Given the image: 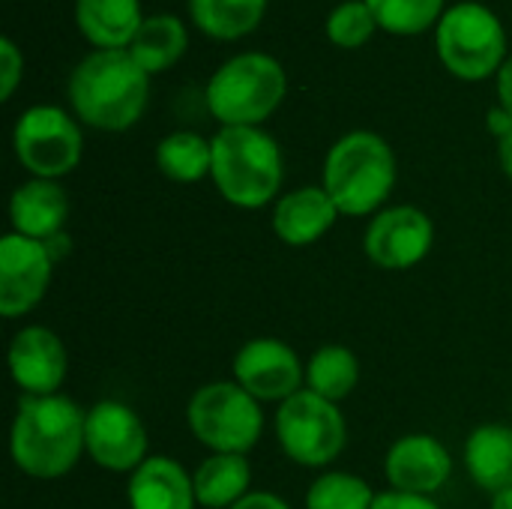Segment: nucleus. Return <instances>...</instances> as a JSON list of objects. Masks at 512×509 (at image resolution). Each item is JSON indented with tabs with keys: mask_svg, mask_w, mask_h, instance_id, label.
Returning <instances> with one entry per match:
<instances>
[{
	"mask_svg": "<svg viewBox=\"0 0 512 509\" xmlns=\"http://www.w3.org/2000/svg\"><path fill=\"white\" fill-rule=\"evenodd\" d=\"M156 165L174 183H198L210 177L213 144L195 132H171L156 147Z\"/></svg>",
	"mask_w": 512,
	"mask_h": 509,
	"instance_id": "nucleus-25",
	"label": "nucleus"
},
{
	"mask_svg": "<svg viewBox=\"0 0 512 509\" xmlns=\"http://www.w3.org/2000/svg\"><path fill=\"white\" fill-rule=\"evenodd\" d=\"M6 363L24 396H57L69 375V351L63 339L42 324H30L12 336Z\"/></svg>",
	"mask_w": 512,
	"mask_h": 509,
	"instance_id": "nucleus-14",
	"label": "nucleus"
},
{
	"mask_svg": "<svg viewBox=\"0 0 512 509\" xmlns=\"http://www.w3.org/2000/svg\"><path fill=\"white\" fill-rule=\"evenodd\" d=\"M129 509H195V483L171 456H150L126 483Z\"/></svg>",
	"mask_w": 512,
	"mask_h": 509,
	"instance_id": "nucleus-18",
	"label": "nucleus"
},
{
	"mask_svg": "<svg viewBox=\"0 0 512 509\" xmlns=\"http://www.w3.org/2000/svg\"><path fill=\"white\" fill-rule=\"evenodd\" d=\"M375 498L378 495L363 477L348 471H327L309 486L306 509H372Z\"/></svg>",
	"mask_w": 512,
	"mask_h": 509,
	"instance_id": "nucleus-26",
	"label": "nucleus"
},
{
	"mask_svg": "<svg viewBox=\"0 0 512 509\" xmlns=\"http://www.w3.org/2000/svg\"><path fill=\"white\" fill-rule=\"evenodd\" d=\"M186 45H189V36H186V27L180 18L150 15V18H144L141 30L135 33L129 54L147 75H156V72L171 69L183 57Z\"/></svg>",
	"mask_w": 512,
	"mask_h": 509,
	"instance_id": "nucleus-22",
	"label": "nucleus"
},
{
	"mask_svg": "<svg viewBox=\"0 0 512 509\" xmlns=\"http://www.w3.org/2000/svg\"><path fill=\"white\" fill-rule=\"evenodd\" d=\"M432 243H435V225L429 213L411 204L384 207L381 213H375L363 237L366 258L390 273H402L426 261Z\"/></svg>",
	"mask_w": 512,
	"mask_h": 509,
	"instance_id": "nucleus-11",
	"label": "nucleus"
},
{
	"mask_svg": "<svg viewBox=\"0 0 512 509\" xmlns=\"http://www.w3.org/2000/svg\"><path fill=\"white\" fill-rule=\"evenodd\" d=\"M486 123H489V132H492V135H495L498 141H501L504 135H510V132H512V114L507 111V108H504V105L492 108V111H489V120H486Z\"/></svg>",
	"mask_w": 512,
	"mask_h": 509,
	"instance_id": "nucleus-32",
	"label": "nucleus"
},
{
	"mask_svg": "<svg viewBox=\"0 0 512 509\" xmlns=\"http://www.w3.org/2000/svg\"><path fill=\"white\" fill-rule=\"evenodd\" d=\"M234 381L255 396L258 402H276L282 405L294 393L306 390V366L300 363L297 351L288 348L282 339L258 336L249 339L234 354Z\"/></svg>",
	"mask_w": 512,
	"mask_h": 509,
	"instance_id": "nucleus-13",
	"label": "nucleus"
},
{
	"mask_svg": "<svg viewBox=\"0 0 512 509\" xmlns=\"http://www.w3.org/2000/svg\"><path fill=\"white\" fill-rule=\"evenodd\" d=\"M87 411L66 396H21L12 432L9 453L21 474L33 480H60L78 459L84 447Z\"/></svg>",
	"mask_w": 512,
	"mask_h": 509,
	"instance_id": "nucleus-1",
	"label": "nucleus"
},
{
	"mask_svg": "<svg viewBox=\"0 0 512 509\" xmlns=\"http://www.w3.org/2000/svg\"><path fill=\"white\" fill-rule=\"evenodd\" d=\"M372 509H441L432 498H426V495H408V492H396V489H390V492H381L378 498H375V504Z\"/></svg>",
	"mask_w": 512,
	"mask_h": 509,
	"instance_id": "nucleus-30",
	"label": "nucleus"
},
{
	"mask_svg": "<svg viewBox=\"0 0 512 509\" xmlns=\"http://www.w3.org/2000/svg\"><path fill=\"white\" fill-rule=\"evenodd\" d=\"M336 219L339 210L324 186H300L279 195L273 207V234L291 249H306L318 243L336 225Z\"/></svg>",
	"mask_w": 512,
	"mask_h": 509,
	"instance_id": "nucleus-16",
	"label": "nucleus"
},
{
	"mask_svg": "<svg viewBox=\"0 0 512 509\" xmlns=\"http://www.w3.org/2000/svg\"><path fill=\"white\" fill-rule=\"evenodd\" d=\"M498 99L512 114V57H507V63L498 72Z\"/></svg>",
	"mask_w": 512,
	"mask_h": 509,
	"instance_id": "nucleus-33",
	"label": "nucleus"
},
{
	"mask_svg": "<svg viewBox=\"0 0 512 509\" xmlns=\"http://www.w3.org/2000/svg\"><path fill=\"white\" fill-rule=\"evenodd\" d=\"M465 468L471 480L489 495L512 489V426H477L465 441Z\"/></svg>",
	"mask_w": 512,
	"mask_h": 509,
	"instance_id": "nucleus-20",
	"label": "nucleus"
},
{
	"mask_svg": "<svg viewBox=\"0 0 512 509\" xmlns=\"http://www.w3.org/2000/svg\"><path fill=\"white\" fill-rule=\"evenodd\" d=\"M360 384V360L345 345H324L306 363V390L327 402H342Z\"/></svg>",
	"mask_w": 512,
	"mask_h": 509,
	"instance_id": "nucleus-23",
	"label": "nucleus"
},
{
	"mask_svg": "<svg viewBox=\"0 0 512 509\" xmlns=\"http://www.w3.org/2000/svg\"><path fill=\"white\" fill-rule=\"evenodd\" d=\"M69 219V195L57 180L30 177L9 198V222L12 231L39 243H48L63 234Z\"/></svg>",
	"mask_w": 512,
	"mask_h": 509,
	"instance_id": "nucleus-17",
	"label": "nucleus"
},
{
	"mask_svg": "<svg viewBox=\"0 0 512 509\" xmlns=\"http://www.w3.org/2000/svg\"><path fill=\"white\" fill-rule=\"evenodd\" d=\"M186 423L210 453L246 456L264 432V411L237 381H210L192 393Z\"/></svg>",
	"mask_w": 512,
	"mask_h": 509,
	"instance_id": "nucleus-6",
	"label": "nucleus"
},
{
	"mask_svg": "<svg viewBox=\"0 0 512 509\" xmlns=\"http://www.w3.org/2000/svg\"><path fill=\"white\" fill-rule=\"evenodd\" d=\"M276 441L282 453L303 468H324L342 456L348 444V423L336 402L300 390L276 411Z\"/></svg>",
	"mask_w": 512,
	"mask_h": 509,
	"instance_id": "nucleus-8",
	"label": "nucleus"
},
{
	"mask_svg": "<svg viewBox=\"0 0 512 509\" xmlns=\"http://www.w3.org/2000/svg\"><path fill=\"white\" fill-rule=\"evenodd\" d=\"M498 162H501L504 174L512 180V132L498 141Z\"/></svg>",
	"mask_w": 512,
	"mask_h": 509,
	"instance_id": "nucleus-34",
	"label": "nucleus"
},
{
	"mask_svg": "<svg viewBox=\"0 0 512 509\" xmlns=\"http://www.w3.org/2000/svg\"><path fill=\"white\" fill-rule=\"evenodd\" d=\"M198 507L231 509L249 495L252 468L246 456L237 453H210L192 474Z\"/></svg>",
	"mask_w": 512,
	"mask_h": 509,
	"instance_id": "nucleus-21",
	"label": "nucleus"
},
{
	"mask_svg": "<svg viewBox=\"0 0 512 509\" xmlns=\"http://www.w3.org/2000/svg\"><path fill=\"white\" fill-rule=\"evenodd\" d=\"M150 75L135 63L129 48L87 54L69 78V102L93 129L123 132L135 126L147 108Z\"/></svg>",
	"mask_w": 512,
	"mask_h": 509,
	"instance_id": "nucleus-2",
	"label": "nucleus"
},
{
	"mask_svg": "<svg viewBox=\"0 0 512 509\" xmlns=\"http://www.w3.org/2000/svg\"><path fill=\"white\" fill-rule=\"evenodd\" d=\"M231 509H291L279 495L273 492H249L243 501H237Z\"/></svg>",
	"mask_w": 512,
	"mask_h": 509,
	"instance_id": "nucleus-31",
	"label": "nucleus"
},
{
	"mask_svg": "<svg viewBox=\"0 0 512 509\" xmlns=\"http://www.w3.org/2000/svg\"><path fill=\"white\" fill-rule=\"evenodd\" d=\"M0 66H3V81H0V99H12L18 81H21V69H24V57L21 51L15 48L12 39H0Z\"/></svg>",
	"mask_w": 512,
	"mask_h": 509,
	"instance_id": "nucleus-29",
	"label": "nucleus"
},
{
	"mask_svg": "<svg viewBox=\"0 0 512 509\" xmlns=\"http://www.w3.org/2000/svg\"><path fill=\"white\" fill-rule=\"evenodd\" d=\"M78 30L96 51H123L144 24L138 0H75Z\"/></svg>",
	"mask_w": 512,
	"mask_h": 509,
	"instance_id": "nucleus-19",
	"label": "nucleus"
},
{
	"mask_svg": "<svg viewBox=\"0 0 512 509\" xmlns=\"http://www.w3.org/2000/svg\"><path fill=\"white\" fill-rule=\"evenodd\" d=\"M378 21L366 0H345L327 18V39L339 48H360L372 39Z\"/></svg>",
	"mask_w": 512,
	"mask_h": 509,
	"instance_id": "nucleus-28",
	"label": "nucleus"
},
{
	"mask_svg": "<svg viewBox=\"0 0 512 509\" xmlns=\"http://www.w3.org/2000/svg\"><path fill=\"white\" fill-rule=\"evenodd\" d=\"M489 509H512V489H504V492L492 495V507Z\"/></svg>",
	"mask_w": 512,
	"mask_h": 509,
	"instance_id": "nucleus-35",
	"label": "nucleus"
},
{
	"mask_svg": "<svg viewBox=\"0 0 512 509\" xmlns=\"http://www.w3.org/2000/svg\"><path fill=\"white\" fill-rule=\"evenodd\" d=\"M366 3L378 27L399 36L423 33L444 15V0H366Z\"/></svg>",
	"mask_w": 512,
	"mask_h": 509,
	"instance_id": "nucleus-27",
	"label": "nucleus"
},
{
	"mask_svg": "<svg viewBox=\"0 0 512 509\" xmlns=\"http://www.w3.org/2000/svg\"><path fill=\"white\" fill-rule=\"evenodd\" d=\"M84 447L87 456L111 474H132L150 459L144 420L129 405L114 399H102L87 408Z\"/></svg>",
	"mask_w": 512,
	"mask_h": 509,
	"instance_id": "nucleus-10",
	"label": "nucleus"
},
{
	"mask_svg": "<svg viewBox=\"0 0 512 509\" xmlns=\"http://www.w3.org/2000/svg\"><path fill=\"white\" fill-rule=\"evenodd\" d=\"M384 474L390 489L432 498L447 486L453 474V456L438 438L414 432L390 447L384 459Z\"/></svg>",
	"mask_w": 512,
	"mask_h": 509,
	"instance_id": "nucleus-15",
	"label": "nucleus"
},
{
	"mask_svg": "<svg viewBox=\"0 0 512 509\" xmlns=\"http://www.w3.org/2000/svg\"><path fill=\"white\" fill-rule=\"evenodd\" d=\"M267 0H189L192 21L213 39H240L264 18Z\"/></svg>",
	"mask_w": 512,
	"mask_h": 509,
	"instance_id": "nucleus-24",
	"label": "nucleus"
},
{
	"mask_svg": "<svg viewBox=\"0 0 512 509\" xmlns=\"http://www.w3.org/2000/svg\"><path fill=\"white\" fill-rule=\"evenodd\" d=\"M438 57L456 78L480 81L507 63V30L501 18L483 3H456L435 30Z\"/></svg>",
	"mask_w": 512,
	"mask_h": 509,
	"instance_id": "nucleus-7",
	"label": "nucleus"
},
{
	"mask_svg": "<svg viewBox=\"0 0 512 509\" xmlns=\"http://www.w3.org/2000/svg\"><path fill=\"white\" fill-rule=\"evenodd\" d=\"M321 186L336 204L339 216L357 219L381 213L396 186L393 147L369 129L342 135L324 159Z\"/></svg>",
	"mask_w": 512,
	"mask_h": 509,
	"instance_id": "nucleus-3",
	"label": "nucleus"
},
{
	"mask_svg": "<svg viewBox=\"0 0 512 509\" xmlns=\"http://www.w3.org/2000/svg\"><path fill=\"white\" fill-rule=\"evenodd\" d=\"M213 144V168L210 177L219 195L240 207L258 210L270 201H279L285 165L282 150L258 126H222Z\"/></svg>",
	"mask_w": 512,
	"mask_h": 509,
	"instance_id": "nucleus-4",
	"label": "nucleus"
},
{
	"mask_svg": "<svg viewBox=\"0 0 512 509\" xmlns=\"http://www.w3.org/2000/svg\"><path fill=\"white\" fill-rule=\"evenodd\" d=\"M18 162L39 180H60L78 168L84 138L72 114L57 105L27 108L12 129Z\"/></svg>",
	"mask_w": 512,
	"mask_h": 509,
	"instance_id": "nucleus-9",
	"label": "nucleus"
},
{
	"mask_svg": "<svg viewBox=\"0 0 512 509\" xmlns=\"http://www.w3.org/2000/svg\"><path fill=\"white\" fill-rule=\"evenodd\" d=\"M54 276V258L45 243L9 231L0 240V315L15 321L33 312Z\"/></svg>",
	"mask_w": 512,
	"mask_h": 509,
	"instance_id": "nucleus-12",
	"label": "nucleus"
},
{
	"mask_svg": "<svg viewBox=\"0 0 512 509\" xmlns=\"http://www.w3.org/2000/svg\"><path fill=\"white\" fill-rule=\"evenodd\" d=\"M288 75L282 63L261 51H246L222 63L207 84V108L222 126H258L285 99Z\"/></svg>",
	"mask_w": 512,
	"mask_h": 509,
	"instance_id": "nucleus-5",
	"label": "nucleus"
}]
</instances>
